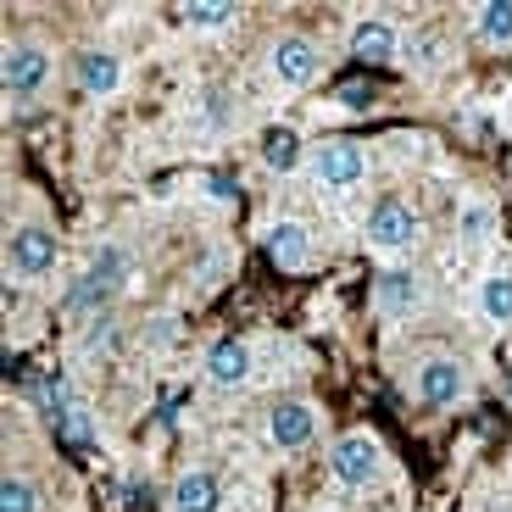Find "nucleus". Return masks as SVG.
I'll return each instance as SVG.
<instances>
[{
    "label": "nucleus",
    "instance_id": "f3484780",
    "mask_svg": "<svg viewBox=\"0 0 512 512\" xmlns=\"http://www.w3.org/2000/svg\"><path fill=\"white\" fill-rule=\"evenodd\" d=\"M474 28L485 45H512V0H485L474 12Z\"/></svg>",
    "mask_w": 512,
    "mask_h": 512
},
{
    "label": "nucleus",
    "instance_id": "1a4fd4ad",
    "mask_svg": "<svg viewBox=\"0 0 512 512\" xmlns=\"http://www.w3.org/2000/svg\"><path fill=\"white\" fill-rule=\"evenodd\" d=\"M0 73H6V90H12V95H34L39 84L51 78V56L39 51V45H12Z\"/></svg>",
    "mask_w": 512,
    "mask_h": 512
},
{
    "label": "nucleus",
    "instance_id": "aec40b11",
    "mask_svg": "<svg viewBox=\"0 0 512 512\" xmlns=\"http://www.w3.org/2000/svg\"><path fill=\"white\" fill-rule=\"evenodd\" d=\"M457 234L468 245H485L490 234H496V212H490L485 201H468V206H462V218H457Z\"/></svg>",
    "mask_w": 512,
    "mask_h": 512
},
{
    "label": "nucleus",
    "instance_id": "423d86ee",
    "mask_svg": "<svg viewBox=\"0 0 512 512\" xmlns=\"http://www.w3.org/2000/svg\"><path fill=\"white\" fill-rule=\"evenodd\" d=\"M56 256H62V245H56L51 229H17L12 234V273L17 279H45V273L56 268Z\"/></svg>",
    "mask_w": 512,
    "mask_h": 512
},
{
    "label": "nucleus",
    "instance_id": "9d476101",
    "mask_svg": "<svg viewBox=\"0 0 512 512\" xmlns=\"http://www.w3.org/2000/svg\"><path fill=\"white\" fill-rule=\"evenodd\" d=\"M206 379L218 384V390L245 384L251 379V346H245V340H218V346L206 351Z\"/></svg>",
    "mask_w": 512,
    "mask_h": 512
},
{
    "label": "nucleus",
    "instance_id": "20e7f679",
    "mask_svg": "<svg viewBox=\"0 0 512 512\" xmlns=\"http://www.w3.org/2000/svg\"><path fill=\"white\" fill-rule=\"evenodd\" d=\"M362 173H368V156H362L357 140H329L312 156V179H318L323 190H351Z\"/></svg>",
    "mask_w": 512,
    "mask_h": 512
},
{
    "label": "nucleus",
    "instance_id": "6e6552de",
    "mask_svg": "<svg viewBox=\"0 0 512 512\" xmlns=\"http://www.w3.org/2000/svg\"><path fill=\"white\" fill-rule=\"evenodd\" d=\"M312 435H318V412H312V401H284V407H273L268 440L279 451H301Z\"/></svg>",
    "mask_w": 512,
    "mask_h": 512
},
{
    "label": "nucleus",
    "instance_id": "5701e85b",
    "mask_svg": "<svg viewBox=\"0 0 512 512\" xmlns=\"http://www.w3.org/2000/svg\"><path fill=\"white\" fill-rule=\"evenodd\" d=\"M340 106H351V112H368V106H373V90H362V84H346V90H340Z\"/></svg>",
    "mask_w": 512,
    "mask_h": 512
},
{
    "label": "nucleus",
    "instance_id": "2eb2a0df",
    "mask_svg": "<svg viewBox=\"0 0 512 512\" xmlns=\"http://www.w3.org/2000/svg\"><path fill=\"white\" fill-rule=\"evenodd\" d=\"M78 84H84L90 95H117L123 67H117L112 51H84V56H78Z\"/></svg>",
    "mask_w": 512,
    "mask_h": 512
},
{
    "label": "nucleus",
    "instance_id": "b1692460",
    "mask_svg": "<svg viewBox=\"0 0 512 512\" xmlns=\"http://www.w3.org/2000/svg\"><path fill=\"white\" fill-rule=\"evenodd\" d=\"M212 201H234V184L223 179V173H218V179H212Z\"/></svg>",
    "mask_w": 512,
    "mask_h": 512
},
{
    "label": "nucleus",
    "instance_id": "dca6fc26",
    "mask_svg": "<svg viewBox=\"0 0 512 512\" xmlns=\"http://www.w3.org/2000/svg\"><path fill=\"white\" fill-rule=\"evenodd\" d=\"M262 162L273 173H295L301 167V140H295V128H268L262 134Z\"/></svg>",
    "mask_w": 512,
    "mask_h": 512
},
{
    "label": "nucleus",
    "instance_id": "f257e3e1",
    "mask_svg": "<svg viewBox=\"0 0 512 512\" xmlns=\"http://www.w3.org/2000/svg\"><path fill=\"white\" fill-rule=\"evenodd\" d=\"M379 468H384V451H379V440H373V435H346V440H334L329 474L340 479V485L362 490V485H373V479H379Z\"/></svg>",
    "mask_w": 512,
    "mask_h": 512
},
{
    "label": "nucleus",
    "instance_id": "0eeeda50",
    "mask_svg": "<svg viewBox=\"0 0 512 512\" xmlns=\"http://www.w3.org/2000/svg\"><path fill=\"white\" fill-rule=\"evenodd\" d=\"M318 67H323V56H318V45H312V39L290 34V39H279V45H273V78H279L284 90H307L312 78H318Z\"/></svg>",
    "mask_w": 512,
    "mask_h": 512
},
{
    "label": "nucleus",
    "instance_id": "4be33fe9",
    "mask_svg": "<svg viewBox=\"0 0 512 512\" xmlns=\"http://www.w3.org/2000/svg\"><path fill=\"white\" fill-rule=\"evenodd\" d=\"M56 429H62L67 446H84V440H90V418H84V407H67L62 418H56Z\"/></svg>",
    "mask_w": 512,
    "mask_h": 512
},
{
    "label": "nucleus",
    "instance_id": "7ed1b4c3",
    "mask_svg": "<svg viewBox=\"0 0 512 512\" xmlns=\"http://www.w3.org/2000/svg\"><path fill=\"white\" fill-rule=\"evenodd\" d=\"M418 212L412 206H401V201H379L373 206V218H368V245L373 251H384V256H396V251H412L418 245Z\"/></svg>",
    "mask_w": 512,
    "mask_h": 512
},
{
    "label": "nucleus",
    "instance_id": "412c9836",
    "mask_svg": "<svg viewBox=\"0 0 512 512\" xmlns=\"http://www.w3.org/2000/svg\"><path fill=\"white\" fill-rule=\"evenodd\" d=\"M0 512H39V490L28 479H6L0 490Z\"/></svg>",
    "mask_w": 512,
    "mask_h": 512
},
{
    "label": "nucleus",
    "instance_id": "f03ea898",
    "mask_svg": "<svg viewBox=\"0 0 512 512\" xmlns=\"http://www.w3.org/2000/svg\"><path fill=\"white\" fill-rule=\"evenodd\" d=\"M117 290H123V251H117V245H106V251L90 262V273L78 279V290H73V301H67V307L84 318V312H101Z\"/></svg>",
    "mask_w": 512,
    "mask_h": 512
},
{
    "label": "nucleus",
    "instance_id": "ddd939ff",
    "mask_svg": "<svg viewBox=\"0 0 512 512\" xmlns=\"http://www.w3.org/2000/svg\"><path fill=\"white\" fill-rule=\"evenodd\" d=\"M218 501H223V490L206 468H190V474H179V485H173V512H218Z\"/></svg>",
    "mask_w": 512,
    "mask_h": 512
},
{
    "label": "nucleus",
    "instance_id": "9b49d317",
    "mask_svg": "<svg viewBox=\"0 0 512 512\" xmlns=\"http://www.w3.org/2000/svg\"><path fill=\"white\" fill-rule=\"evenodd\" d=\"M268 256H273V268L279 273H301L312 262V240L301 223H273L268 229Z\"/></svg>",
    "mask_w": 512,
    "mask_h": 512
},
{
    "label": "nucleus",
    "instance_id": "6ab92c4d",
    "mask_svg": "<svg viewBox=\"0 0 512 512\" xmlns=\"http://www.w3.org/2000/svg\"><path fill=\"white\" fill-rule=\"evenodd\" d=\"M479 312L490 323H512V273H490L479 284Z\"/></svg>",
    "mask_w": 512,
    "mask_h": 512
},
{
    "label": "nucleus",
    "instance_id": "a211bd4d",
    "mask_svg": "<svg viewBox=\"0 0 512 512\" xmlns=\"http://www.w3.org/2000/svg\"><path fill=\"white\" fill-rule=\"evenodd\" d=\"M234 17H240L234 0H190V6H184V23L201 28V34H218V28H229Z\"/></svg>",
    "mask_w": 512,
    "mask_h": 512
},
{
    "label": "nucleus",
    "instance_id": "39448f33",
    "mask_svg": "<svg viewBox=\"0 0 512 512\" xmlns=\"http://www.w3.org/2000/svg\"><path fill=\"white\" fill-rule=\"evenodd\" d=\"M462 396H468V368L457 357H429L418 368V401H429V407H457Z\"/></svg>",
    "mask_w": 512,
    "mask_h": 512
},
{
    "label": "nucleus",
    "instance_id": "4468645a",
    "mask_svg": "<svg viewBox=\"0 0 512 512\" xmlns=\"http://www.w3.org/2000/svg\"><path fill=\"white\" fill-rule=\"evenodd\" d=\"M351 56H357V62H396V28L390 23H379V17H373V23H357L351 28Z\"/></svg>",
    "mask_w": 512,
    "mask_h": 512
},
{
    "label": "nucleus",
    "instance_id": "f8f14e48",
    "mask_svg": "<svg viewBox=\"0 0 512 512\" xmlns=\"http://www.w3.org/2000/svg\"><path fill=\"white\" fill-rule=\"evenodd\" d=\"M379 312H390V318H412V312L423 307V284H418V273H384L379 279Z\"/></svg>",
    "mask_w": 512,
    "mask_h": 512
}]
</instances>
